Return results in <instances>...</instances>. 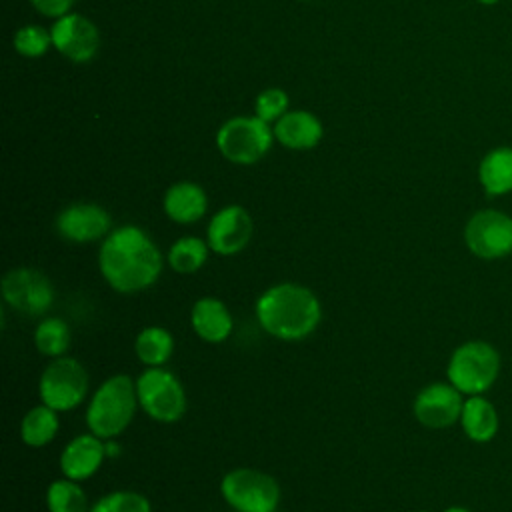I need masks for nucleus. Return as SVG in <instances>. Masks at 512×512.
I'll use <instances>...</instances> for the list:
<instances>
[{"label": "nucleus", "instance_id": "nucleus-1", "mask_svg": "<svg viewBox=\"0 0 512 512\" xmlns=\"http://www.w3.org/2000/svg\"><path fill=\"white\" fill-rule=\"evenodd\" d=\"M98 268L112 290L134 294L150 288L160 278L164 256L146 230L126 224L112 228L102 240Z\"/></svg>", "mask_w": 512, "mask_h": 512}, {"label": "nucleus", "instance_id": "nucleus-2", "mask_svg": "<svg viewBox=\"0 0 512 512\" xmlns=\"http://www.w3.org/2000/svg\"><path fill=\"white\" fill-rule=\"evenodd\" d=\"M260 328L276 340L298 342L308 338L322 320L318 296L296 282H278L266 288L254 306Z\"/></svg>", "mask_w": 512, "mask_h": 512}, {"label": "nucleus", "instance_id": "nucleus-3", "mask_svg": "<svg viewBox=\"0 0 512 512\" xmlns=\"http://www.w3.org/2000/svg\"><path fill=\"white\" fill-rule=\"evenodd\" d=\"M138 408L136 380L128 374L108 376L88 402L86 426L102 440L118 438L130 426Z\"/></svg>", "mask_w": 512, "mask_h": 512}, {"label": "nucleus", "instance_id": "nucleus-4", "mask_svg": "<svg viewBox=\"0 0 512 512\" xmlns=\"http://www.w3.org/2000/svg\"><path fill=\"white\" fill-rule=\"evenodd\" d=\"M500 352L486 340H466L448 358L446 376L464 396L488 392L500 374Z\"/></svg>", "mask_w": 512, "mask_h": 512}, {"label": "nucleus", "instance_id": "nucleus-5", "mask_svg": "<svg viewBox=\"0 0 512 512\" xmlns=\"http://www.w3.org/2000/svg\"><path fill=\"white\" fill-rule=\"evenodd\" d=\"M136 392L140 408L156 422L172 424L186 412V390L178 376L164 366L146 368L136 378Z\"/></svg>", "mask_w": 512, "mask_h": 512}, {"label": "nucleus", "instance_id": "nucleus-6", "mask_svg": "<svg viewBox=\"0 0 512 512\" xmlns=\"http://www.w3.org/2000/svg\"><path fill=\"white\" fill-rule=\"evenodd\" d=\"M90 378L86 368L70 356L52 358L40 374V402L56 412H70L82 404L88 394Z\"/></svg>", "mask_w": 512, "mask_h": 512}, {"label": "nucleus", "instance_id": "nucleus-7", "mask_svg": "<svg viewBox=\"0 0 512 512\" xmlns=\"http://www.w3.org/2000/svg\"><path fill=\"white\" fill-rule=\"evenodd\" d=\"M220 494L236 512H276L280 486L276 478L256 468H234L224 474Z\"/></svg>", "mask_w": 512, "mask_h": 512}, {"label": "nucleus", "instance_id": "nucleus-8", "mask_svg": "<svg viewBox=\"0 0 512 512\" xmlns=\"http://www.w3.org/2000/svg\"><path fill=\"white\" fill-rule=\"evenodd\" d=\"M272 144V130L268 122L258 116H238L224 122L216 134L220 154L234 164L258 162Z\"/></svg>", "mask_w": 512, "mask_h": 512}, {"label": "nucleus", "instance_id": "nucleus-9", "mask_svg": "<svg viewBox=\"0 0 512 512\" xmlns=\"http://www.w3.org/2000/svg\"><path fill=\"white\" fill-rule=\"evenodd\" d=\"M464 244L482 260H498L512 254V216L496 208L474 212L464 226Z\"/></svg>", "mask_w": 512, "mask_h": 512}, {"label": "nucleus", "instance_id": "nucleus-10", "mask_svg": "<svg viewBox=\"0 0 512 512\" xmlns=\"http://www.w3.org/2000/svg\"><path fill=\"white\" fill-rule=\"evenodd\" d=\"M2 298L10 308L26 316H42L54 304V286L40 270L20 266L4 274Z\"/></svg>", "mask_w": 512, "mask_h": 512}, {"label": "nucleus", "instance_id": "nucleus-11", "mask_svg": "<svg viewBox=\"0 0 512 512\" xmlns=\"http://www.w3.org/2000/svg\"><path fill=\"white\" fill-rule=\"evenodd\" d=\"M464 394L450 382H432L424 386L412 404L414 418L430 430H444L460 422Z\"/></svg>", "mask_w": 512, "mask_h": 512}, {"label": "nucleus", "instance_id": "nucleus-12", "mask_svg": "<svg viewBox=\"0 0 512 512\" xmlns=\"http://www.w3.org/2000/svg\"><path fill=\"white\" fill-rule=\"evenodd\" d=\"M254 232L252 216L246 208L230 204L220 208L208 222L206 242L212 252L220 256H234L242 252Z\"/></svg>", "mask_w": 512, "mask_h": 512}, {"label": "nucleus", "instance_id": "nucleus-13", "mask_svg": "<svg viewBox=\"0 0 512 512\" xmlns=\"http://www.w3.org/2000/svg\"><path fill=\"white\" fill-rule=\"evenodd\" d=\"M56 232L68 242L88 244L104 240L112 232V218L98 204L76 202L56 216Z\"/></svg>", "mask_w": 512, "mask_h": 512}, {"label": "nucleus", "instance_id": "nucleus-14", "mask_svg": "<svg viewBox=\"0 0 512 512\" xmlns=\"http://www.w3.org/2000/svg\"><path fill=\"white\" fill-rule=\"evenodd\" d=\"M54 48L72 62H88L100 46L98 28L80 14H64L50 28Z\"/></svg>", "mask_w": 512, "mask_h": 512}, {"label": "nucleus", "instance_id": "nucleus-15", "mask_svg": "<svg viewBox=\"0 0 512 512\" xmlns=\"http://www.w3.org/2000/svg\"><path fill=\"white\" fill-rule=\"evenodd\" d=\"M106 458V440L88 432L74 436L60 454V470L66 478L84 482L92 478Z\"/></svg>", "mask_w": 512, "mask_h": 512}, {"label": "nucleus", "instance_id": "nucleus-16", "mask_svg": "<svg viewBox=\"0 0 512 512\" xmlns=\"http://www.w3.org/2000/svg\"><path fill=\"white\" fill-rule=\"evenodd\" d=\"M190 324L200 340L208 344H220L232 334L234 318L222 300L204 296L192 304Z\"/></svg>", "mask_w": 512, "mask_h": 512}, {"label": "nucleus", "instance_id": "nucleus-17", "mask_svg": "<svg viewBox=\"0 0 512 512\" xmlns=\"http://www.w3.org/2000/svg\"><path fill=\"white\" fill-rule=\"evenodd\" d=\"M164 212L176 224L198 222L208 210V198L202 186L194 182H176L164 194Z\"/></svg>", "mask_w": 512, "mask_h": 512}, {"label": "nucleus", "instance_id": "nucleus-18", "mask_svg": "<svg viewBox=\"0 0 512 512\" xmlns=\"http://www.w3.org/2000/svg\"><path fill=\"white\" fill-rule=\"evenodd\" d=\"M460 426L468 440L476 444H486L498 434L500 418L494 404L484 394H476L464 398Z\"/></svg>", "mask_w": 512, "mask_h": 512}, {"label": "nucleus", "instance_id": "nucleus-19", "mask_svg": "<svg viewBox=\"0 0 512 512\" xmlns=\"http://www.w3.org/2000/svg\"><path fill=\"white\" fill-rule=\"evenodd\" d=\"M274 138L292 150L314 148L322 138L320 120L304 110L286 112L274 126Z\"/></svg>", "mask_w": 512, "mask_h": 512}, {"label": "nucleus", "instance_id": "nucleus-20", "mask_svg": "<svg viewBox=\"0 0 512 512\" xmlns=\"http://www.w3.org/2000/svg\"><path fill=\"white\" fill-rule=\"evenodd\" d=\"M478 180L488 196L512 192V148L498 146L484 154L478 166Z\"/></svg>", "mask_w": 512, "mask_h": 512}, {"label": "nucleus", "instance_id": "nucleus-21", "mask_svg": "<svg viewBox=\"0 0 512 512\" xmlns=\"http://www.w3.org/2000/svg\"><path fill=\"white\" fill-rule=\"evenodd\" d=\"M60 428L58 412L46 404L32 406L20 422V438L30 448H42L50 444Z\"/></svg>", "mask_w": 512, "mask_h": 512}, {"label": "nucleus", "instance_id": "nucleus-22", "mask_svg": "<svg viewBox=\"0 0 512 512\" xmlns=\"http://www.w3.org/2000/svg\"><path fill=\"white\" fill-rule=\"evenodd\" d=\"M134 352L146 368L164 366L174 352V336L162 326H146L136 334Z\"/></svg>", "mask_w": 512, "mask_h": 512}, {"label": "nucleus", "instance_id": "nucleus-23", "mask_svg": "<svg viewBox=\"0 0 512 512\" xmlns=\"http://www.w3.org/2000/svg\"><path fill=\"white\" fill-rule=\"evenodd\" d=\"M208 254H210V246L206 240L196 236H182L170 246L166 260L174 272L194 274L206 264Z\"/></svg>", "mask_w": 512, "mask_h": 512}, {"label": "nucleus", "instance_id": "nucleus-24", "mask_svg": "<svg viewBox=\"0 0 512 512\" xmlns=\"http://www.w3.org/2000/svg\"><path fill=\"white\" fill-rule=\"evenodd\" d=\"M70 340H72L70 328L58 316L42 318L34 330V346L46 358L64 356L66 350L70 348Z\"/></svg>", "mask_w": 512, "mask_h": 512}, {"label": "nucleus", "instance_id": "nucleus-25", "mask_svg": "<svg viewBox=\"0 0 512 512\" xmlns=\"http://www.w3.org/2000/svg\"><path fill=\"white\" fill-rule=\"evenodd\" d=\"M48 512H90L88 496L76 480H54L46 490Z\"/></svg>", "mask_w": 512, "mask_h": 512}, {"label": "nucleus", "instance_id": "nucleus-26", "mask_svg": "<svg viewBox=\"0 0 512 512\" xmlns=\"http://www.w3.org/2000/svg\"><path fill=\"white\" fill-rule=\"evenodd\" d=\"M90 512H152L150 500L134 490H114L98 498Z\"/></svg>", "mask_w": 512, "mask_h": 512}, {"label": "nucleus", "instance_id": "nucleus-27", "mask_svg": "<svg viewBox=\"0 0 512 512\" xmlns=\"http://www.w3.org/2000/svg\"><path fill=\"white\" fill-rule=\"evenodd\" d=\"M52 44V36L46 28L30 24V26H22L16 36H14V48L18 54L28 56V58H36L42 56L48 46Z\"/></svg>", "mask_w": 512, "mask_h": 512}, {"label": "nucleus", "instance_id": "nucleus-28", "mask_svg": "<svg viewBox=\"0 0 512 512\" xmlns=\"http://www.w3.org/2000/svg\"><path fill=\"white\" fill-rule=\"evenodd\" d=\"M288 108V96L280 88H268L258 94L256 98V116L264 122L280 120L286 114Z\"/></svg>", "mask_w": 512, "mask_h": 512}, {"label": "nucleus", "instance_id": "nucleus-29", "mask_svg": "<svg viewBox=\"0 0 512 512\" xmlns=\"http://www.w3.org/2000/svg\"><path fill=\"white\" fill-rule=\"evenodd\" d=\"M30 2L40 14L52 16V18H60L68 14V10L74 4V0H30Z\"/></svg>", "mask_w": 512, "mask_h": 512}, {"label": "nucleus", "instance_id": "nucleus-30", "mask_svg": "<svg viewBox=\"0 0 512 512\" xmlns=\"http://www.w3.org/2000/svg\"><path fill=\"white\" fill-rule=\"evenodd\" d=\"M444 512H472L470 508H464V506H450V508H446Z\"/></svg>", "mask_w": 512, "mask_h": 512}, {"label": "nucleus", "instance_id": "nucleus-31", "mask_svg": "<svg viewBox=\"0 0 512 512\" xmlns=\"http://www.w3.org/2000/svg\"><path fill=\"white\" fill-rule=\"evenodd\" d=\"M478 4H484V6H492V4H498L500 0H476Z\"/></svg>", "mask_w": 512, "mask_h": 512}, {"label": "nucleus", "instance_id": "nucleus-32", "mask_svg": "<svg viewBox=\"0 0 512 512\" xmlns=\"http://www.w3.org/2000/svg\"><path fill=\"white\" fill-rule=\"evenodd\" d=\"M418 512H430V510H418Z\"/></svg>", "mask_w": 512, "mask_h": 512}, {"label": "nucleus", "instance_id": "nucleus-33", "mask_svg": "<svg viewBox=\"0 0 512 512\" xmlns=\"http://www.w3.org/2000/svg\"><path fill=\"white\" fill-rule=\"evenodd\" d=\"M232 512H236V510H232Z\"/></svg>", "mask_w": 512, "mask_h": 512}, {"label": "nucleus", "instance_id": "nucleus-34", "mask_svg": "<svg viewBox=\"0 0 512 512\" xmlns=\"http://www.w3.org/2000/svg\"><path fill=\"white\" fill-rule=\"evenodd\" d=\"M276 512H278V510H276Z\"/></svg>", "mask_w": 512, "mask_h": 512}]
</instances>
